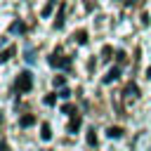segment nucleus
I'll return each instance as SVG.
<instances>
[{"label":"nucleus","mask_w":151,"mask_h":151,"mask_svg":"<svg viewBox=\"0 0 151 151\" xmlns=\"http://www.w3.org/2000/svg\"><path fill=\"white\" fill-rule=\"evenodd\" d=\"M31 85H33V76L28 73V71H21L19 73V78H17V92H28L31 90Z\"/></svg>","instance_id":"obj_1"},{"label":"nucleus","mask_w":151,"mask_h":151,"mask_svg":"<svg viewBox=\"0 0 151 151\" xmlns=\"http://www.w3.org/2000/svg\"><path fill=\"white\" fill-rule=\"evenodd\" d=\"M137 97H139V90H137V85H127L125 87V92H123V99H125V106H130L132 101H137Z\"/></svg>","instance_id":"obj_2"},{"label":"nucleus","mask_w":151,"mask_h":151,"mask_svg":"<svg viewBox=\"0 0 151 151\" xmlns=\"http://www.w3.org/2000/svg\"><path fill=\"white\" fill-rule=\"evenodd\" d=\"M50 64H52V66H59V68H68V66H71V59H66L61 52H54V54L50 57Z\"/></svg>","instance_id":"obj_3"},{"label":"nucleus","mask_w":151,"mask_h":151,"mask_svg":"<svg viewBox=\"0 0 151 151\" xmlns=\"http://www.w3.org/2000/svg\"><path fill=\"white\" fill-rule=\"evenodd\" d=\"M118 76H120V71H118V68H111V71L104 76V83H111V80H116Z\"/></svg>","instance_id":"obj_4"},{"label":"nucleus","mask_w":151,"mask_h":151,"mask_svg":"<svg viewBox=\"0 0 151 151\" xmlns=\"http://www.w3.org/2000/svg\"><path fill=\"white\" fill-rule=\"evenodd\" d=\"M40 137H42L45 142L52 137V130H50V125H47V123H42V127H40Z\"/></svg>","instance_id":"obj_5"},{"label":"nucleus","mask_w":151,"mask_h":151,"mask_svg":"<svg viewBox=\"0 0 151 151\" xmlns=\"http://www.w3.org/2000/svg\"><path fill=\"white\" fill-rule=\"evenodd\" d=\"M73 40H78V45H85V42H87V33H85V31H78V33L73 35Z\"/></svg>","instance_id":"obj_6"},{"label":"nucleus","mask_w":151,"mask_h":151,"mask_svg":"<svg viewBox=\"0 0 151 151\" xmlns=\"http://www.w3.org/2000/svg\"><path fill=\"white\" fill-rule=\"evenodd\" d=\"M78 125H80V116H73V118H71V123H68V130H71V132H76V130H78Z\"/></svg>","instance_id":"obj_7"},{"label":"nucleus","mask_w":151,"mask_h":151,"mask_svg":"<svg viewBox=\"0 0 151 151\" xmlns=\"http://www.w3.org/2000/svg\"><path fill=\"white\" fill-rule=\"evenodd\" d=\"M57 5V0H50L47 5H45V9H42V17H50V12H52V7Z\"/></svg>","instance_id":"obj_8"},{"label":"nucleus","mask_w":151,"mask_h":151,"mask_svg":"<svg viewBox=\"0 0 151 151\" xmlns=\"http://www.w3.org/2000/svg\"><path fill=\"white\" fill-rule=\"evenodd\" d=\"M120 132H123L120 127H109V130H106V134H109V137H120Z\"/></svg>","instance_id":"obj_9"},{"label":"nucleus","mask_w":151,"mask_h":151,"mask_svg":"<svg viewBox=\"0 0 151 151\" xmlns=\"http://www.w3.org/2000/svg\"><path fill=\"white\" fill-rule=\"evenodd\" d=\"M24 28H26V26H24L21 21H17V24H12V31H14V33H21Z\"/></svg>","instance_id":"obj_10"},{"label":"nucleus","mask_w":151,"mask_h":151,"mask_svg":"<svg viewBox=\"0 0 151 151\" xmlns=\"http://www.w3.org/2000/svg\"><path fill=\"white\" fill-rule=\"evenodd\" d=\"M12 54H14V47H7V50L2 52V61H7V59H9Z\"/></svg>","instance_id":"obj_11"},{"label":"nucleus","mask_w":151,"mask_h":151,"mask_svg":"<svg viewBox=\"0 0 151 151\" xmlns=\"http://www.w3.org/2000/svg\"><path fill=\"white\" fill-rule=\"evenodd\" d=\"M33 120H35L33 116H24V118H21V125H24V127H26V125H33Z\"/></svg>","instance_id":"obj_12"},{"label":"nucleus","mask_w":151,"mask_h":151,"mask_svg":"<svg viewBox=\"0 0 151 151\" xmlns=\"http://www.w3.org/2000/svg\"><path fill=\"white\" fill-rule=\"evenodd\" d=\"M87 144H90V146L97 144V134H94V130H90V134H87Z\"/></svg>","instance_id":"obj_13"},{"label":"nucleus","mask_w":151,"mask_h":151,"mask_svg":"<svg viewBox=\"0 0 151 151\" xmlns=\"http://www.w3.org/2000/svg\"><path fill=\"white\" fill-rule=\"evenodd\" d=\"M123 2H127V5H130V2H132V0H123Z\"/></svg>","instance_id":"obj_14"},{"label":"nucleus","mask_w":151,"mask_h":151,"mask_svg":"<svg viewBox=\"0 0 151 151\" xmlns=\"http://www.w3.org/2000/svg\"><path fill=\"white\" fill-rule=\"evenodd\" d=\"M149 78H151V68H149Z\"/></svg>","instance_id":"obj_15"}]
</instances>
